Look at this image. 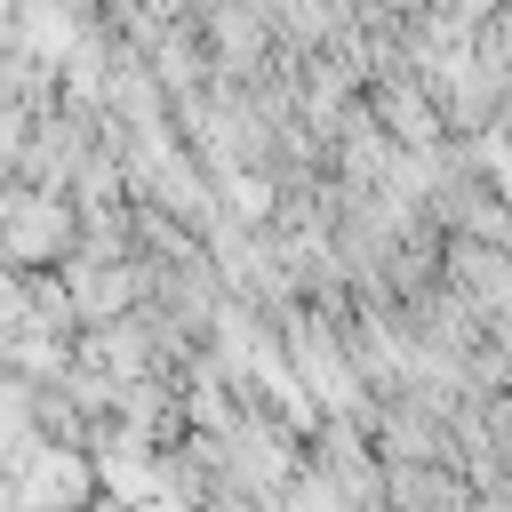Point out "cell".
<instances>
[{"mask_svg": "<svg viewBox=\"0 0 512 512\" xmlns=\"http://www.w3.org/2000/svg\"><path fill=\"white\" fill-rule=\"evenodd\" d=\"M88 488V464L64 456V448H32L16 464V504L24 512H72V496Z\"/></svg>", "mask_w": 512, "mask_h": 512, "instance_id": "6da1fadb", "label": "cell"}, {"mask_svg": "<svg viewBox=\"0 0 512 512\" xmlns=\"http://www.w3.org/2000/svg\"><path fill=\"white\" fill-rule=\"evenodd\" d=\"M96 472H104V488H112V496H152V464L136 456V440H128V448H112Z\"/></svg>", "mask_w": 512, "mask_h": 512, "instance_id": "7a4b0ae2", "label": "cell"}, {"mask_svg": "<svg viewBox=\"0 0 512 512\" xmlns=\"http://www.w3.org/2000/svg\"><path fill=\"white\" fill-rule=\"evenodd\" d=\"M288 512H344V504H336V488H320V480H304V488L288 496Z\"/></svg>", "mask_w": 512, "mask_h": 512, "instance_id": "3957f363", "label": "cell"}, {"mask_svg": "<svg viewBox=\"0 0 512 512\" xmlns=\"http://www.w3.org/2000/svg\"><path fill=\"white\" fill-rule=\"evenodd\" d=\"M128 512H184V504H176V496H136Z\"/></svg>", "mask_w": 512, "mask_h": 512, "instance_id": "277c9868", "label": "cell"}]
</instances>
